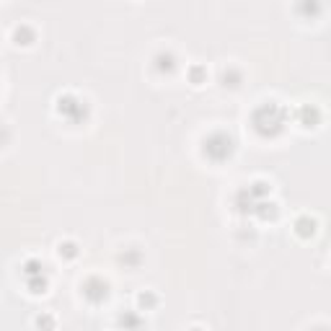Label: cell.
I'll list each match as a JSON object with an SVG mask.
<instances>
[{
    "instance_id": "cell-1",
    "label": "cell",
    "mask_w": 331,
    "mask_h": 331,
    "mask_svg": "<svg viewBox=\"0 0 331 331\" xmlns=\"http://www.w3.org/2000/svg\"><path fill=\"white\" fill-rule=\"evenodd\" d=\"M83 293H86L88 300L98 303V300H104V297H106V282H101V279H88L86 287H83Z\"/></svg>"
},
{
    "instance_id": "cell-2",
    "label": "cell",
    "mask_w": 331,
    "mask_h": 331,
    "mask_svg": "<svg viewBox=\"0 0 331 331\" xmlns=\"http://www.w3.org/2000/svg\"><path fill=\"white\" fill-rule=\"evenodd\" d=\"M34 39H37V34H34V29H31V26H16V29H13V41H16L18 47L34 44Z\"/></svg>"
},
{
    "instance_id": "cell-3",
    "label": "cell",
    "mask_w": 331,
    "mask_h": 331,
    "mask_svg": "<svg viewBox=\"0 0 331 331\" xmlns=\"http://www.w3.org/2000/svg\"><path fill=\"white\" fill-rule=\"evenodd\" d=\"M173 68H176V57H173V52H158L155 55V70L158 73H173Z\"/></svg>"
},
{
    "instance_id": "cell-4",
    "label": "cell",
    "mask_w": 331,
    "mask_h": 331,
    "mask_svg": "<svg viewBox=\"0 0 331 331\" xmlns=\"http://www.w3.org/2000/svg\"><path fill=\"white\" fill-rule=\"evenodd\" d=\"M295 230H297L303 238H305V236H313V233H316V220H311L308 215H303V218H297Z\"/></svg>"
},
{
    "instance_id": "cell-5",
    "label": "cell",
    "mask_w": 331,
    "mask_h": 331,
    "mask_svg": "<svg viewBox=\"0 0 331 331\" xmlns=\"http://www.w3.org/2000/svg\"><path fill=\"white\" fill-rule=\"evenodd\" d=\"M57 254H60L62 259H75L80 251H78V243L75 241H62L60 246H57Z\"/></svg>"
},
{
    "instance_id": "cell-6",
    "label": "cell",
    "mask_w": 331,
    "mask_h": 331,
    "mask_svg": "<svg viewBox=\"0 0 331 331\" xmlns=\"http://www.w3.org/2000/svg\"><path fill=\"white\" fill-rule=\"evenodd\" d=\"M155 303H158V297H155L153 293H147V290H145V293H140V295H137V308H140V311L153 308Z\"/></svg>"
},
{
    "instance_id": "cell-7",
    "label": "cell",
    "mask_w": 331,
    "mask_h": 331,
    "mask_svg": "<svg viewBox=\"0 0 331 331\" xmlns=\"http://www.w3.org/2000/svg\"><path fill=\"white\" fill-rule=\"evenodd\" d=\"M189 78H192L194 86H202L204 78H207V70L202 68V65H192V68H189Z\"/></svg>"
},
{
    "instance_id": "cell-8",
    "label": "cell",
    "mask_w": 331,
    "mask_h": 331,
    "mask_svg": "<svg viewBox=\"0 0 331 331\" xmlns=\"http://www.w3.org/2000/svg\"><path fill=\"white\" fill-rule=\"evenodd\" d=\"M238 80H241V73H238V70H233V68H230V70H225V73H222V86H230V88H236V86H238Z\"/></svg>"
}]
</instances>
